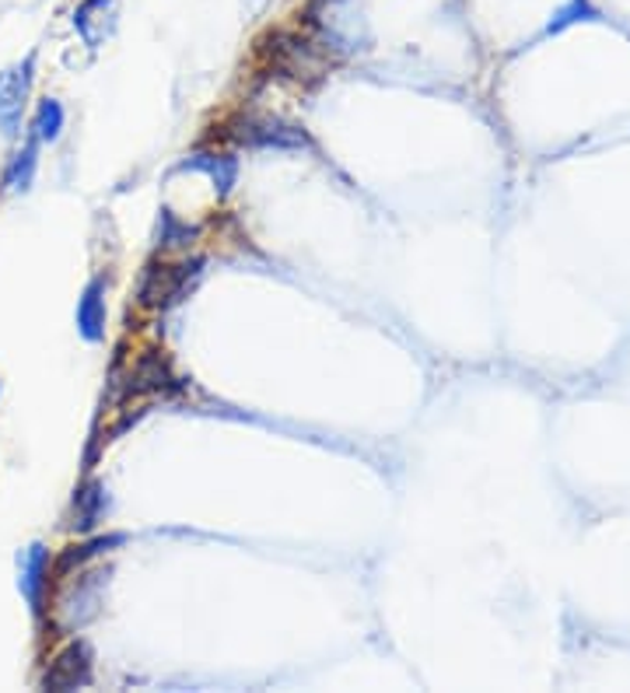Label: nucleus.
<instances>
[{"label": "nucleus", "mask_w": 630, "mask_h": 693, "mask_svg": "<svg viewBox=\"0 0 630 693\" xmlns=\"http://www.w3.org/2000/svg\"><path fill=\"white\" fill-rule=\"evenodd\" d=\"M228 137L242 147H305L308 137L284 120H270V116H242L232 123Z\"/></svg>", "instance_id": "nucleus-1"}, {"label": "nucleus", "mask_w": 630, "mask_h": 693, "mask_svg": "<svg viewBox=\"0 0 630 693\" xmlns=\"http://www.w3.org/2000/svg\"><path fill=\"white\" fill-rule=\"evenodd\" d=\"M196 274H200V259H193V263H175V266H151L144 284H141V305L162 308V305L179 302Z\"/></svg>", "instance_id": "nucleus-2"}, {"label": "nucleus", "mask_w": 630, "mask_h": 693, "mask_svg": "<svg viewBox=\"0 0 630 693\" xmlns=\"http://www.w3.org/2000/svg\"><path fill=\"white\" fill-rule=\"evenodd\" d=\"M88 683H92V648L84 641L67 644L47 669V676H42V686L47 690H78Z\"/></svg>", "instance_id": "nucleus-3"}, {"label": "nucleus", "mask_w": 630, "mask_h": 693, "mask_svg": "<svg viewBox=\"0 0 630 693\" xmlns=\"http://www.w3.org/2000/svg\"><path fill=\"white\" fill-rule=\"evenodd\" d=\"M29 88H32V60L8 67V71L0 74V130H4L8 137L21 126V109H26Z\"/></svg>", "instance_id": "nucleus-4"}, {"label": "nucleus", "mask_w": 630, "mask_h": 693, "mask_svg": "<svg viewBox=\"0 0 630 693\" xmlns=\"http://www.w3.org/2000/svg\"><path fill=\"white\" fill-rule=\"evenodd\" d=\"M175 389H179V378L172 375L165 350H144L130 375V396H162Z\"/></svg>", "instance_id": "nucleus-5"}, {"label": "nucleus", "mask_w": 630, "mask_h": 693, "mask_svg": "<svg viewBox=\"0 0 630 693\" xmlns=\"http://www.w3.org/2000/svg\"><path fill=\"white\" fill-rule=\"evenodd\" d=\"M74 29L88 47L99 50L116 29V0H84L74 14Z\"/></svg>", "instance_id": "nucleus-6"}, {"label": "nucleus", "mask_w": 630, "mask_h": 693, "mask_svg": "<svg viewBox=\"0 0 630 693\" xmlns=\"http://www.w3.org/2000/svg\"><path fill=\"white\" fill-rule=\"evenodd\" d=\"M47 581H50V553L47 547L32 543L26 553H21V595L32 602V610L39 613L42 610V592H47Z\"/></svg>", "instance_id": "nucleus-7"}, {"label": "nucleus", "mask_w": 630, "mask_h": 693, "mask_svg": "<svg viewBox=\"0 0 630 693\" xmlns=\"http://www.w3.org/2000/svg\"><path fill=\"white\" fill-rule=\"evenodd\" d=\"M78 329L84 340H102L105 333V281L95 277L92 284L84 287V295L78 302Z\"/></svg>", "instance_id": "nucleus-8"}, {"label": "nucleus", "mask_w": 630, "mask_h": 693, "mask_svg": "<svg viewBox=\"0 0 630 693\" xmlns=\"http://www.w3.org/2000/svg\"><path fill=\"white\" fill-rule=\"evenodd\" d=\"M183 169L207 172L217 193H228L235 186V175H238V162L232 159V154H193L190 162H183Z\"/></svg>", "instance_id": "nucleus-9"}, {"label": "nucleus", "mask_w": 630, "mask_h": 693, "mask_svg": "<svg viewBox=\"0 0 630 693\" xmlns=\"http://www.w3.org/2000/svg\"><path fill=\"white\" fill-rule=\"evenodd\" d=\"M102 508H105V495L99 483H88L81 495L74 498V529L88 532L99 519H102Z\"/></svg>", "instance_id": "nucleus-10"}, {"label": "nucleus", "mask_w": 630, "mask_h": 693, "mask_svg": "<svg viewBox=\"0 0 630 693\" xmlns=\"http://www.w3.org/2000/svg\"><path fill=\"white\" fill-rule=\"evenodd\" d=\"M35 141H47L53 144L60 137V130H63V105L57 99H42L39 109H35Z\"/></svg>", "instance_id": "nucleus-11"}, {"label": "nucleus", "mask_w": 630, "mask_h": 693, "mask_svg": "<svg viewBox=\"0 0 630 693\" xmlns=\"http://www.w3.org/2000/svg\"><path fill=\"white\" fill-rule=\"evenodd\" d=\"M32 175H35V141H29L26 147H21L18 154H14V162H11V169H8V190H29L32 186Z\"/></svg>", "instance_id": "nucleus-12"}, {"label": "nucleus", "mask_w": 630, "mask_h": 693, "mask_svg": "<svg viewBox=\"0 0 630 693\" xmlns=\"http://www.w3.org/2000/svg\"><path fill=\"white\" fill-rule=\"evenodd\" d=\"M120 543H123V536H102V540L88 543V547H71V553H63V557H60L57 574H67L74 564H84L88 557H95V553H102V550H109V547H120Z\"/></svg>", "instance_id": "nucleus-13"}]
</instances>
